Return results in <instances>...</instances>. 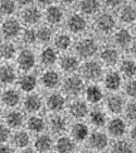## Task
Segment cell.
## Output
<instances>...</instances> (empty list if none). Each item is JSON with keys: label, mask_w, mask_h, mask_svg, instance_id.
I'll return each mask as SVG.
<instances>
[{"label": "cell", "mask_w": 136, "mask_h": 153, "mask_svg": "<svg viewBox=\"0 0 136 153\" xmlns=\"http://www.w3.org/2000/svg\"><path fill=\"white\" fill-rule=\"evenodd\" d=\"M18 80V73L14 66H12L9 63L0 65V85L6 87L13 85Z\"/></svg>", "instance_id": "29"}, {"label": "cell", "mask_w": 136, "mask_h": 153, "mask_svg": "<svg viewBox=\"0 0 136 153\" xmlns=\"http://www.w3.org/2000/svg\"><path fill=\"white\" fill-rule=\"evenodd\" d=\"M53 46L58 52H67L71 48L73 41L72 37L68 33H59L53 37Z\"/></svg>", "instance_id": "37"}, {"label": "cell", "mask_w": 136, "mask_h": 153, "mask_svg": "<svg viewBox=\"0 0 136 153\" xmlns=\"http://www.w3.org/2000/svg\"><path fill=\"white\" fill-rule=\"evenodd\" d=\"M0 86H1V85H0ZM0 92H1V88H0Z\"/></svg>", "instance_id": "59"}, {"label": "cell", "mask_w": 136, "mask_h": 153, "mask_svg": "<svg viewBox=\"0 0 136 153\" xmlns=\"http://www.w3.org/2000/svg\"><path fill=\"white\" fill-rule=\"evenodd\" d=\"M2 122L9 127L10 129L18 130L25 127V122H26V113L23 110L20 109H10L7 110L3 115Z\"/></svg>", "instance_id": "8"}, {"label": "cell", "mask_w": 136, "mask_h": 153, "mask_svg": "<svg viewBox=\"0 0 136 153\" xmlns=\"http://www.w3.org/2000/svg\"><path fill=\"white\" fill-rule=\"evenodd\" d=\"M22 42L25 46H33L37 41L36 38V30L33 27H26L25 30H22L21 35H20Z\"/></svg>", "instance_id": "42"}, {"label": "cell", "mask_w": 136, "mask_h": 153, "mask_svg": "<svg viewBox=\"0 0 136 153\" xmlns=\"http://www.w3.org/2000/svg\"><path fill=\"white\" fill-rule=\"evenodd\" d=\"M131 2H133V3H136V0H131Z\"/></svg>", "instance_id": "56"}, {"label": "cell", "mask_w": 136, "mask_h": 153, "mask_svg": "<svg viewBox=\"0 0 136 153\" xmlns=\"http://www.w3.org/2000/svg\"><path fill=\"white\" fill-rule=\"evenodd\" d=\"M25 129L34 135L44 133L47 129V120L39 114L28 115L25 122Z\"/></svg>", "instance_id": "23"}, {"label": "cell", "mask_w": 136, "mask_h": 153, "mask_svg": "<svg viewBox=\"0 0 136 153\" xmlns=\"http://www.w3.org/2000/svg\"><path fill=\"white\" fill-rule=\"evenodd\" d=\"M130 49H131V53H132L133 58L136 60V41L131 45V46H130Z\"/></svg>", "instance_id": "52"}, {"label": "cell", "mask_w": 136, "mask_h": 153, "mask_svg": "<svg viewBox=\"0 0 136 153\" xmlns=\"http://www.w3.org/2000/svg\"><path fill=\"white\" fill-rule=\"evenodd\" d=\"M76 1L77 0H60V2L62 3V4H64V6H72Z\"/></svg>", "instance_id": "53"}, {"label": "cell", "mask_w": 136, "mask_h": 153, "mask_svg": "<svg viewBox=\"0 0 136 153\" xmlns=\"http://www.w3.org/2000/svg\"><path fill=\"white\" fill-rule=\"evenodd\" d=\"M22 30L23 28H22L21 22L13 16L4 18L0 24V35L2 36L4 40H13L20 37Z\"/></svg>", "instance_id": "7"}, {"label": "cell", "mask_w": 136, "mask_h": 153, "mask_svg": "<svg viewBox=\"0 0 136 153\" xmlns=\"http://www.w3.org/2000/svg\"><path fill=\"white\" fill-rule=\"evenodd\" d=\"M135 153H136V151H135Z\"/></svg>", "instance_id": "60"}, {"label": "cell", "mask_w": 136, "mask_h": 153, "mask_svg": "<svg viewBox=\"0 0 136 153\" xmlns=\"http://www.w3.org/2000/svg\"><path fill=\"white\" fill-rule=\"evenodd\" d=\"M43 16L44 15H43L40 9H39L38 7L33 6V4L23 8V10L21 12L22 22L28 27H33L35 26V25H37V24H39V22L42 21Z\"/></svg>", "instance_id": "19"}, {"label": "cell", "mask_w": 136, "mask_h": 153, "mask_svg": "<svg viewBox=\"0 0 136 153\" xmlns=\"http://www.w3.org/2000/svg\"><path fill=\"white\" fill-rule=\"evenodd\" d=\"M18 153H37L33 147H28V148H25V149H22V150H19Z\"/></svg>", "instance_id": "51"}, {"label": "cell", "mask_w": 136, "mask_h": 153, "mask_svg": "<svg viewBox=\"0 0 136 153\" xmlns=\"http://www.w3.org/2000/svg\"><path fill=\"white\" fill-rule=\"evenodd\" d=\"M97 153H106V152H105V151H104V152H97Z\"/></svg>", "instance_id": "58"}, {"label": "cell", "mask_w": 136, "mask_h": 153, "mask_svg": "<svg viewBox=\"0 0 136 153\" xmlns=\"http://www.w3.org/2000/svg\"><path fill=\"white\" fill-rule=\"evenodd\" d=\"M81 76L83 79L88 82H97L104 76V65L101 64L100 61L96 60H86L83 64L81 65Z\"/></svg>", "instance_id": "6"}, {"label": "cell", "mask_w": 136, "mask_h": 153, "mask_svg": "<svg viewBox=\"0 0 136 153\" xmlns=\"http://www.w3.org/2000/svg\"><path fill=\"white\" fill-rule=\"evenodd\" d=\"M22 97L21 91L18 88L13 87H7L0 92V102L4 106V109H16L21 105L22 103Z\"/></svg>", "instance_id": "11"}, {"label": "cell", "mask_w": 136, "mask_h": 153, "mask_svg": "<svg viewBox=\"0 0 136 153\" xmlns=\"http://www.w3.org/2000/svg\"><path fill=\"white\" fill-rule=\"evenodd\" d=\"M106 133L110 138L118 139L123 138L127 133V123L126 120L119 116H113L112 118L108 120L106 124Z\"/></svg>", "instance_id": "12"}, {"label": "cell", "mask_w": 136, "mask_h": 153, "mask_svg": "<svg viewBox=\"0 0 136 153\" xmlns=\"http://www.w3.org/2000/svg\"><path fill=\"white\" fill-rule=\"evenodd\" d=\"M68 115L74 121H84L87 118L90 111L89 104L83 99H74L67 105Z\"/></svg>", "instance_id": "10"}, {"label": "cell", "mask_w": 136, "mask_h": 153, "mask_svg": "<svg viewBox=\"0 0 136 153\" xmlns=\"http://www.w3.org/2000/svg\"><path fill=\"white\" fill-rule=\"evenodd\" d=\"M16 84H18L19 90L26 94L35 91V89L37 88V85H38V79L34 74L27 72L18 77Z\"/></svg>", "instance_id": "25"}, {"label": "cell", "mask_w": 136, "mask_h": 153, "mask_svg": "<svg viewBox=\"0 0 136 153\" xmlns=\"http://www.w3.org/2000/svg\"><path fill=\"white\" fill-rule=\"evenodd\" d=\"M36 1L38 2L39 6L46 7V8H47V7H49V6H52L56 0H36Z\"/></svg>", "instance_id": "50"}, {"label": "cell", "mask_w": 136, "mask_h": 153, "mask_svg": "<svg viewBox=\"0 0 136 153\" xmlns=\"http://www.w3.org/2000/svg\"><path fill=\"white\" fill-rule=\"evenodd\" d=\"M58 62H59V66L61 68V71L69 74V75L74 74L81 68L80 59L73 54H64L61 58H59Z\"/></svg>", "instance_id": "28"}, {"label": "cell", "mask_w": 136, "mask_h": 153, "mask_svg": "<svg viewBox=\"0 0 136 153\" xmlns=\"http://www.w3.org/2000/svg\"><path fill=\"white\" fill-rule=\"evenodd\" d=\"M76 144L70 136L64 134L55 139L53 150L56 153H74L76 151Z\"/></svg>", "instance_id": "24"}, {"label": "cell", "mask_w": 136, "mask_h": 153, "mask_svg": "<svg viewBox=\"0 0 136 153\" xmlns=\"http://www.w3.org/2000/svg\"><path fill=\"white\" fill-rule=\"evenodd\" d=\"M134 33H135V35H136V23H135V25H134Z\"/></svg>", "instance_id": "55"}, {"label": "cell", "mask_w": 136, "mask_h": 153, "mask_svg": "<svg viewBox=\"0 0 136 153\" xmlns=\"http://www.w3.org/2000/svg\"><path fill=\"white\" fill-rule=\"evenodd\" d=\"M22 110L28 115L39 114L45 106V99L40 94H36L35 91L26 94V96L22 99Z\"/></svg>", "instance_id": "9"}, {"label": "cell", "mask_w": 136, "mask_h": 153, "mask_svg": "<svg viewBox=\"0 0 136 153\" xmlns=\"http://www.w3.org/2000/svg\"><path fill=\"white\" fill-rule=\"evenodd\" d=\"M70 121L62 113H52L47 120V128L52 136H61L69 131Z\"/></svg>", "instance_id": "4"}, {"label": "cell", "mask_w": 136, "mask_h": 153, "mask_svg": "<svg viewBox=\"0 0 136 153\" xmlns=\"http://www.w3.org/2000/svg\"><path fill=\"white\" fill-rule=\"evenodd\" d=\"M74 153H83V152H77V151H75Z\"/></svg>", "instance_id": "57"}, {"label": "cell", "mask_w": 136, "mask_h": 153, "mask_svg": "<svg viewBox=\"0 0 136 153\" xmlns=\"http://www.w3.org/2000/svg\"><path fill=\"white\" fill-rule=\"evenodd\" d=\"M63 94L68 97L76 98L81 94L84 92L85 89V82L83 77L76 74H70L68 77H65L61 82Z\"/></svg>", "instance_id": "2"}, {"label": "cell", "mask_w": 136, "mask_h": 153, "mask_svg": "<svg viewBox=\"0 0 136 153\" xmlns=\"http://www.w3.org/2000/svg\"><path fill=\"white\" fill-rule=\"evenodd\" d=\"M53 30L49 25L40 26L38 30H36V38L40 44H48L53 39Z\"/></svg>", "instance_id": "41"}, {"label": "cell", "mask_w": 136, "mask_h": 153, "mask_svg": "<svg viewBox=\"0 0 136 153\" xmlns=\"http://www.w3.org/2000/svg\"><path fill=\"white\" fill-rule=\"evenodd\" d=\"M68 105L67 96L63 92L52 91L48 94L45 99V106L49 112L52 113H62Z\"/></svg>", "instance_id": "13"}, {"label": "cell", "mask_w": 136, "mask_h": 153, "mask_svg": "<svg viewBox=\"0 0 136 153\" xmlns=\"http://www.w3.org/2000/svg\"><path fill=\"white\" fill-rule=\"evenodd\" d=\"M18 10V3L15 0H0V15L4 18H11Z\"/></svg>", "instance_id": "39"}, {"label": "cell", "mask_w": 136, "mask_h": 153, "mask_svg": "<svg viewBox=\"0 0 136 153\" xmlns=\"http://www.w3.org/2000/svg\"><path fill=\"white\" fill-rule=\"evenodd\" d=\"M18 56V48L12 40H4L0 42V59L4 62L14 60Z\"/></svg>", "instance_id": "35"}, {"label": "cell", "mask_w": 136, "mask_h": 153, "mask_svg": "<svg viewBox=\"0 0 136 153\" xmlns=\"http://www.w3.org/2000/svg\"><path fill=\"white\" fill-rule=\"evenodd\" d=\"M101 7V0H80L78 8L81 13L85 16H93L99 13Z\"/></svg>", "instance_id": "36"}, {"label": "cell", "mask_w": 136, "mask_h": 153, "mask_svg": "<svg viewBox=\"0 0 136 153\" xmlns=\"http://www.w3.org/2000/svg\"><path fill=\"white\" fill-rule=\"evenodd\" d=\"M104 87L110 92H117L122 86V75L118 71H109L104 76Z\"/></svg>", "instance_id": "31"}, {"label": "cell", "mask_w": 136, "mask_h": 153, "mask_svg": "<svg viewBox=\"0 0 136 153\" xmlns=\"http://www.w3.org/2000/svg\"><path fill=\"white\" fill-rule=\"evenodd\" d=\"M110 137L105 130L101 129H94L89 134L88 138L86 140L85 143L87 147L93 150L95 153L97 152H104L106 151L110 146Z\"/></svg>", "instance_id": "3"}, {"label": "cell", "mask_w": 136, "mask_h": 153, "mask_svg": "<svg viewBox=\"0 0 136 153\" xmlns=\"http://www.w3.org/2000/svg\"><path fill=\"white\" fill-rule=\"evenodd\" d=\"M39 82L47 90H55L61 85L62 79L60 76L59 72L52 68H47L39 77Z\"/></svg>", "instance_id": "20"}, {"label": "cell", "mask_w": 136, "mask_h": 153, "mask_svg": "<svg viewBox=\"0 0 136 153\" xmlns=\"http://www.w3.org/2000/svg\"><path fill=\"white\" fill-rule=\"evenodd\" d=\"M33 149L37 153H51L55 146V139L50 133H40L35 135V138L32 140Z\"/></svg>", "instance_id": "16"}, {"label": "cell", "mask_w": 136, "mask_h": 153, "mask_svg": "<svg viewBox=\"0 0 136 153\" xmlns=\"http://www.w3.org/2000/svg\"><path fill=\"white\" fill-rule=\"evenodd\" d=\"M45 20L51 26H57L59 25L64 19V11L61 7L52 4L46 8L44 13Z\"/></svg>", "instance_id": "30"}, {"label": "cell", "mask_w": 136, "mask_h": 153, "mask_svg": "<svg viewBox=\"0 0 136 153\" xmlns=\"http://www.w3.org/2000/svg\"><path fill=\"white\" fill-rule=\"evenodd\" d=\"M15 60H16L18 68L24 73L32 71L33 68H35L36 62H37V58H36L35 53L33 52L31 49H27V48L19 51Z\"/></svg>", "instance_id": "18"}, {"label": "cell", "mask_w": 136, "mask_h": 153, "mask_svg": "<svg viewBox=\"0 0 136 153\" xmlns=\"http://www.w3.org/2000/svg\"><path fill=\"white\" fill-rule=\"evenodd\" d=\"M124 115L125 120H127L129 122L135 123L136 122V100H132L129 103H126L124 109Z\"/></svg>", "instance_id": "43"}, {"label": "cell", "mask_w": 136, "mask_h": 153, "mask_svg": "<svg viewBox=\"0 0 136 153\" xmlns=\"http://www.w3.org/2000/svg\"><path fill=\"white\" fill-rule=\"evenodd\" d=\"M110 153H135L134 143L130 139L118 138L110 142Z\"/></svg>", "instance_id": "32"}, {"label": "cell", "mask_w": 136, "mask_h": 153, "mask_svg": "<svg viewBox=\"0 0 136 153\" xmlns=\"http://www.w3.org/2000/svg\"><path fill=\"white\" fill-rule=\"evenodd\" d=\"M74 50L78 59L90 60L99 52V46L93 37H83L75 44Z\"/></svg>", "instance_id": "1"}, {"label": "cell", "mask_w": 136, "mask_h": 153, "mask_svg": "<svg viewBox=\"0 0 136 153\" xmlns=\"http://www.w3.org/2000/svg\"><path fill=\"white\" fill-rule=\"evenodd\" d=\"M4 106L1 104V102H0V122L2 121V118H3V115H4Z\"/></svg>", "instance_id": "54"}, {"label": "cell", "mask_w": 136, "mask_h": 153, "mask_svg": "<svg viewBox=\"0 0 136 153\" xmlns=\"http://www.w3.org/2000/svg\"><path fill=\"white\" fill-rule=\"evenodd\" d=\"M94 28L98 34L101 35H110L115 30L117 20L109 12H99L97 15H95Z\"/></svg>", "instance_id": "5"}, {"label": "cell", "mask_w": 136, "mask_h": 153, "mask_svg": "<svg viewBox=\"0 0 136 153\" xmlns=\"http://www.w3.org/2000/svg\"><path fill=\"white\" fill-rule=\"evenodd\" d=\"M0 153H18V150L12 144H0Z\"/></svg>", "instance_id": "47"}, {"label": "cell", "mask_w": 136, "mask_h": 153, "mask_svg": "<svg viewBox=\"0 0 136 153\" xmlns=\"http://www.w3.org/2000/svg\"><path fill=\"white\" fill-rule=\"evenodd\" d=\"M38 60L43 66L47 68H50L52 65H55L59 60L58 51L53 47H45L40 53H39Z\"/></svg>", "instance_id": "33"}, {"label": "cell", "mask_w": 136, "mask_h": 153, "mask_svg": "<svg viewBox=\"0 0 136 153\" xmlns=\"http://www.w3.org/2000/svg\"><path fill=\"white\" fill-rule=\"evenodd\" d=\"M120 74L126 78H134L136 76V61L133 59H125L120 64Z\"/></svg>", "instance_id": "40"}, {"label": "cell", "mask_w": 136, "mask_h": 153, "mask_svg": "<svg viewBox=\"0 0 136 153\" xmlns=\"http://www.w3.org/2000/svg\"><path fill=\"white\" fill-rule=\"evenodd\" d=\"M113 41H114L115 46L121 49L129 48L133 44L132 33L127 28H119L118 30L113 33Z\"/></svg>", "instance_id": "34"}, {"label": "cell", "mask_w": 136, "mask_h": 153, "mask_svg": "<svg viewBox=\"0 0 136 153\" xmlns=\"http://www.w3.org/2000/svg\"><path fill=\"white\" fill-rule=\"evenodd\" d=\"M119 19L122 23L132 24L136 21V8L132 4H125L120 8Z\"/></svg>", "instance_id": "38"}, {"label": "cell", "mask_w": 136, "mask_h": 153, "mask_svg": "<svg viewBox=\"0 0 136 153\" xmlns=\"http://www.w3.org/2000/svg\"><path fill=\"white\" fill-rule=\"evenodd\" d=\"M104 3L109 9H118L123 6L124 0H104Z\"/></svg>", "instance_id": "46"}, {"label": "cell", "mask_w": 136, "mask_h": 153, "mask_svg": "<svg viewBox=\"0 0 136 153\" xmlns=\"http://www.w3.org/2000/svg\"><path fill=\"white\" fill-rule=\"evenodd\" d=\"M124 92L130 99L136 100V79L135 78H131V79L125 84Z\"/></svg>", "instance_id": "45"}, {"label": "cell", "mask_w": 136, "mask_h": 153, "mask_svg": "<svg viewBox=\"0 0 136 153\" xmlns=\"http://www.w3.org/2000/svg\"><path fill=\"white\" fill-rule=\"evenodd\" d=\"M87 120L95 129H102L108 122V113L104 109L94 108L89 111Z\"/></svg>", "instance_id": "26"}, {"label": "cell", "mask_w": 136, "mask_h": 153, "mask_svg": "<svg viewBox=\"0 0 136 153\" xmlns=\"http://www.w3.org/2000/svg\"><path fill=\"white\" fill-rule=\"evenodd\" d=\"M130 140L133 143H136V122L133 124V126L130 129Z\"/></svg>", "instance_id": "48"}, {"label": "cell", "mask_w": 136, "mask_h": 153, "mask_svg": "<svg viewBox=\"0 0 136 153\" xmlns=\"http://www.w3.org/2000/svg\"><path fill=\"white\" fill-rule=\"evenodd\" d=\"M105 111L113 116H119L124 112L125 105V99L122 97L121 94L112 92L108 97L105 98Z\"/></svg>", "instance_id": "14"}, {"label": "cell", "mask_w": 136, "mask_h": 153, "mask_svg": "<svg viewBox=\"0 0 136 153\" xmlns=\"http://www.w3.org/2000/svg\"><path fill=\"white\" fill-rule=\"evenodd\" d=\"M88 22L82 13H73L67 19V28L73 35H81L87 30Z\"/></svg>", "instance_id": "17"}, {"label": "cell", "mask_w": 136, "mask_h": 153, "mask_svg": "<svg viewBox=\"0 0 136 153\" xmlns=\"http://www.w3.org/2000/svg\"><path fill=\"white\" fill-rule=\"evenodd\" d=\"M10 144H12L18 151L31 147V144H32L31 133L28 130L24 129V128L13 130L11 135V139H10Z\"/></svg>", "instance_id": "21"}, {"label": "cell", "mask_w": 136, "mask_h": 153, "mask_svg": "<svg viewBox=\"0 0 136 153\" xmlns=\"http://www.w3.org/2000/svg\"><path fill=\"white\" fill-rule=\"evenodd\" d=\"M99 59L102 65L114 66L120 61V52L115 47L107 46L99 51Z\"/></svg>", "instance_id": "27"}, {"label": "cell", "mask_w": 136, "mask_h": 153, "mask_svg": "<svg viewBox=\"0 0 136 153\" xmlns=\"http://www.w3.org/2000/svg\"><path fill=\"white\" fill-rule=\"evenodd\" d=\"M69 133V136L76 143H85L90 134V127L84 121H74L73 123H70Z\"/></svg>", "instance_id": "15"}, {"label": "cell", "mask_w": 136, "mask_h": 153, "mask_svg": "<svg viewBox=\"0 0 136 153\" xmlns=\"http://www.w3.org/2000/svg\"><path fill=\"white\" fill-rule=\"evenodd\" d=\"M12 130L3 122H0V144L10 143Z\"/></svg>", "instance_id": "44"}, {"label": "cell", "mask_w": 136, "mask_h": 153, "mask_svg": "<svg viewBox=\"0 0 136 153\" xmlns=\"http://www.w3.org/2000/svg\"><path fill=\"white\" fill-rule=\"evenodd\" d=\"M15 2L18 3V6H21L23 8H25V7H28L31 4H33L34 0H15Z\"/></svg>", "instance_id": "49"}, {"label": "cell", "mask_w": 136, "mask_h": 153, "mask_svg": "<svg viewBox=\"0 0 136 153\" xmlns=\"http://www.w3.org/2000/svg\"><path fill=\"white\" fill-rule=\"evenodd\" d=\"M85 99L84 100L88 103L89 105H98L105 100L104 89L97 84H90L84 89Z\"/></svg>", "instance_id": "22"}]
</instances>
